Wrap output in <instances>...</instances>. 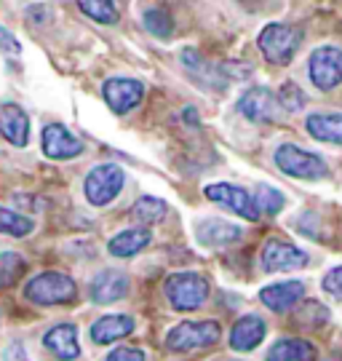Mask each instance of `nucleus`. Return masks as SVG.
<instances>
[{"label":"nucleus","mask_w":342,"mask_h":361,"mask_svg":"<svg viewBox=\"0 0 342 361\" xmlns=\"http://www.w3.org/2000/svg\"><path fill=\"white\" fill-rule=\"evenodd\" d=\"M25 297L35 305H67L78 297V286L67 273L46 271L27 284Z\"/></svg>","instance_id":"f257e3e1"},{"label":"nucleus","mask_w":342,"mask_h":361,"mask_svg":"<svg viewBox=\"0 0 342 361\" xmlns=\"http://www.w3.org/2000/svg\"><path fill=\"white\" fill-rule=\"evenodd\" d=\"M166 297L177 310H198L209 297V281L201 273H174L166 279Z\"/></svg>","instance_id":"f03ea898"},{"label":"nucleus","mask_w":342,"mask_h":361,"mask_svg":"<svg viewBox=\"0 0 342 361\" xmlns=\"http://www.w3.org/2000/svg\"><path fill=\"white\" fill-rule=\"evenodd\" d=\"M257 43H259V51L265 54L267 62L289 65L292 56L297 54V49H300V43H303V32L289 25H267L259 32Z\"/></svg>","instance_id":"7ed1b4c3"},{"label":"nucleus","mask_w":342,"mask_h":361,"mask_svg":"<svg viewBox=\"0 0 342 361\" xmlns=\"http://www.w3.org/2000/svg\"><path fill=\"white\" fill-rule=\"evenodd\" d=\"M276 166L294 180H324L329 174L324 158H318L316 153H307L297 145H281L276 150Z\"/></svg>","instance_id":"20e7f679"},{"label":"nucleus","mask_w":342,"mask_h":361,"mask_svg":"<svg viewBox=\"0 0 342 361\" xmlns=\"http://www.w3.org/2000/svg\"><path fill=\"white\" fill-rule=\"evenodd\" d=\"M123 182H126V174L118 164H99L94 166L86 174V182H83V190H86V198L94 207H107L115 195L123 190Z\"/></svg>","instance_id":"39448f33"},{"label":"nucleus","mask_w":342,"mask_h":361,"mask_svg":"<svg viewBox=\"0 0 342 361\" xmlns=\"http://www.w3.org/2000/svg\"><path fill=\"white\" fill-rule=\"evenodd\" d=\"M219 335L222 332L216 322H182L166 335V345L171 350L212 348L219 343Z\"/></svg>","instance_id":"423d86ee"},{"label":"nucleus","mask_w":342,"mask_h":361,"mask_svg":"<svg viewBox=\"0 0 342 361\" xmlns=\"http://www.w3.org/2000/svg\"><path fill=\"white\" fill-rule=\"evenodd\" d=\"M307 75L316 83V89L331 91L342 83V49L337 46H321L310 54Z\"/></svg>","instance_id":"0eeeda50"},{"label":"nucleus","mask_w":342,"mask_h":361,"mask_svg":"<svg viewBox=\"0 0 342 361\" xmlns=\"http://www.w3.org/2000/svg\"><path fill=\"white\" fill-rule=\"evenodd\" d=\"M203 195L214 204H222L225 209L236 212L238 217L249 219V222H257L259 219V209H257V201L254 195H249L243 188H236V185H228V182H216V185H209Z\"/></svg>","instance_id":"6e6552de"},{"label":"nucleus","mask_w":342,"mask_h":361,"mask_svg":"<svg viewBox=\"0 0 342 361\" xmlns=\"http://www.w3.org/2000/svg\"><path fill=\"white\" fill-rule=\"evenodd\" d=\"M305 265H307V255L294 244H289V241L270 238L262 246V271L265 273L297 271V268H305Z\"/></svg>","instance_id":"1a4fd4ad"},{"label":"nucleus","mask_w":342,"mask_h":361,"mask_svg":"<svg viewBox=\"0 0 342 361\" xmlns=\"http://www.w3.org/2000/svg\"><path fill=\"white\" fill-rule=\"evenodd\" d=\"M104 102L113 107L115 113H128V110H134L137 104L142 102V97H145V86H142L140 80H134V78H110L107 83H104Z\"/></svg>","instance_id":"9d476101"},{"label":"nucleus","mask_w":342,"mask_h":361,"mask_svg":"<svg viewBox=\"0 0 342 361\" xmlns=\"http://www.w3.org/2000/svg\"><path fill=\"white\" fill-rule=\"evenodd\" d=\"M238 113L254 123H270L279 116V97H273V91L262 86L249 89L238 99Z\"/></svg>","instance_id":"9b49d317"},{"label":"nucleus","mask_w":342,"mask_h":361,"mask_svg":"<svg viewBox=\"0 0 342 361\" xmlns=\"http://www.w3.org/2000/svg\"><path fill=\"white\" fill-rule=\"evenodd\" d=\"M43 153L54 161H70L83 153V142L78 140L70 129H64L62 123H49L43 129Z\"/></svg>","instance_id":"f8f14e48"},{"label":"nucleus","mask_w":342,"mask_h":361,"mask_svg":"<svg viewBox=\"0 0 342 361\" xmlns=\"http://www.w3.org/2000/svg\"><path fill=\"white\" fill-rule=\"evenodd\" d=\"M303 297H305L303 281H279V284H270L259 292L262 305L276 310V313H289Z\"/></svg>","instance_id":"ddd939ff"},{"label":"nucleus","mask_w":342,"mask_h":361,"mask_svg":"<svg viewBox=\"0 0 342 361\" xmlns=\"http://www.w3.org/2000/svg\"><path fill=\"white\" fill-rule=\"evenodd\" d=\"M43 345L62 361H73L80 353L78 345V326L75 324H56L43 335Z\"/></svg>","instance_id":"4468645a"},{"label":"nucleus","mask_w":342,"mask_h":361,"mask_svg":"<svg viewBox=\"0 0 342 361\" xmlns=\"http://www.w3.org/2000/svg\"><path fill=\"white\" fill-rule=\"evenodd\" d=\"M134 319L126 316V313H113V316H102L99 322H94L91 326V340L97 345H110V343H118L134 332Z\"/></svg>","instance_id":"2eb2a0df"},{"label":"nucleus","mask_w":342,"mask_h":361,"mask_svg":"<svg viewBox=\"0 0 342 361\" xmlns=\"http://www.w3.org/2000/svg\"><path fill=\"white\" fill-rule=\"evenodd\" d=\"M0 137L16 147H25L30 140V118L16 104H0Z\"/></svg>","instance_id":"dca6fc26"},{"label":"nucleus","mask_w":342,"mask_h":361,"mask_svg":"<svg viewBox=\"0 0 342 361\" xmlns=\"http://www.w3.org/2000/svg\"><path fill=\"white\" fill-rule=\"evenodd\" d=\"M126 292H128V276L121 271H102L91 281V300L97 305L115 302V300L126 297Z\"/></svg>","instance_id":"f3484780"},{"label":"nucleus","mask_w":342,"mask_h":361,"mask_svg":"<svg viewBox=\"0 0 342 361\" xmlns=\"http://www.w3.org/2000/svg\"><path fill=\"white\" fill-rule=\"evenodd\" d=\"M265 332L267 326L265 322L259 319V316H243L238 322L233 324V329H230V345L236 350H254L262 340H265Z\"/></svg>","instance_id":"a211bd4d"},{"label":"nucleus","mask_w":342,"mask_h":361,"mask_svg":"<svg viewBox=\"0 0 342 361\" xmlns=\"http://www.w3.org/2000/svg\"><path fill=\"white\" fill-rule=\"evenodd\" d=\"M195 231H198V241H201L203 246H230L243 235V231L238 225L225 222V219H219V217L203 219V222H198Z\"/></svg>","instance_id":"6ab92c4d"},{"label":"nucleus","mask_w":342,"mask_h":361,"mask_svg":"<svg viewBox=\"0 0 342 361\" xmlns=\"http://www.w3.org/2000/svg\"><path fill=\"white\" fill-rule=\"evenodd\" d=\"M150 238L152 235L147 228H128V231H121L118 235H113L107 249H110L113 257H134L142 249L150 246Z\"/></svg>","instance_id":"aec40b11"},{"label":"nucleus","mask_w":342,"mask_h":361,"mask_svg":"<svg viewBox=\"0 0 342 361\" xmlns=\"http://www.w3.org/2000/svg\"><path fill=\"white\" fill-rule=\"evenodd\" d=\"M265 361H316V348L300 337H283L270 345Z\"/></svg>","instance_id":"412c9836"},{"label":"nucleus","mask_w":342,"mask_h":361,"mask_svg":"<svg viewBox=\"0 0 342 361\" xmlns=\"http://www.w3.org/2000/svg\"><path fill=\"white\" fill-rule=\"evenodd\" d=\"M305 126L321 142L342 145V113H313Z\"/></svg>","instance_id":"4be33fe9"},{"label":"nucleus","mask_w":342,"mask_h":361,"mask_svg":"<svg viewBox=\"0 0 342 361\" xmlns=\"http://www.w3.org/2000/svg\"><path fill=\"white\" fill-rule=\"evenodd\" d=\"M131 214L137 222L142 225H152V222H161L166 214V204L161 198H155V195H142L140 201L131 207Z\"/></svg>","instance_id":"5701e85b"},{"label":"nucleus","mask_w":342,"mask_h":361,"mask_svg":"<svg viewBox=\"0 0 342 361\" xmlns=\"http://www.w3.org/2000/svg\"><path fill=\"white\" fill-rule=\"evenodd\" d=\"M27 262L19 252H0V289L16 284L25 273Z\"/></svg>","instance_id":"b1692460"},{"label":"nucleus","mask_w":342,"mask_h":361,"mask_svg":"<svg viewBox=\"0 0 342 361\" xmlns=\"http://www.w3.org/2000/svg\"><path fill=\"white\" fill-rule=\"evenodd\" d=\"M78 8L97 19L102 25H115L118 22V11H115L113 0H78Z\"/></svg>","instance_id":"393cba45"},{"label":"nucleus","mask_w":342,"mask_h":361,"mask_svg":"<svg viewBox=\"0 0 342 361\" xmlns=\"http://www.w3.org/2000/svg\"><path fill=\"white\" fill-rule=\"evenodd\" d=\"M0 233H8L13 238H22L27 233H32V219L25 214H16L11 209L0 207Z\"/></svg>","instance_id":"a878e982"},{"label":"nucleus","mask_w":342,"mask_h":361,"mask_svg":"<svg viewBox=\"0 0 342 361\" xmlns=\"http://www.w3.org/2000/svg\"><path fill=\"white\" fill-rule=\"evenodd\" d=\"M145 27H147V32L155 35V38H171V32H174L171 16L166 11H158V8L145 11Z\"/></svg>","instance_id":"bb28decb"},{"label":"nucleus","mask_w":342,"mask_h":361,"mask_svg":"<svg viewBox=\"0 0 342 361\" xmlns=\"http://www.w3.org/2000/svg\"><path fill=\"white\" fill-rule=\"evenodd\" d=\"M254 201H257V209H259V212H267V214H279L281 209H283V204H286L283 193L276 190V188H270V185H259Z\"/></svg>","instance_id":"cd10ccee"},{"label":"nucleus","mask_w":342,"mask_h":361,"mask_svg":"<svg viewBox=\"0 0 342 361\" xmlns=\"http://www.w3.org/2000/svg\"><path fill=\"white\" fill-rule=\"evenodd\" d=\"M279 104H281V107H286L289 113L303 110V107H305L303 89H300L297 83H283V86H281V91H279Z\"/></svg>","instance_id":"c85d7f7f"},{"label":"nucleus","mask_w":342,"mask_h":361,"mask_svg":"<svg viewBox=\"0 0 342 361\" xmlns=\"http://www.w3.org/2000/svg\"><path fill=\"white\" fill-rule=\"evenodd\" d=\"M321 286H324V292L331 295L334 300H342V268H334V271L326 273Z\"/></svg>","instance_id":"c756f323"},{"label":"nucleus","mask_w":342,"mask_h":361,"mask_svg":"<svg viewBox=\"0 0 342 361\" xmlns=\"http://www.w3.org/2000/svg\"><path fill=\"white\" fill-rule=\"evenodd\" d=\"M104 361H145V353L140 348H131V345H121V348H115Z\"/></svg>","instance_id":"7c9ffc66"},{"label":"nucleus","mask_w":342,"mask_h":361,"mask_svg":"<svg viewBox=\"0 0 342 361\" xmlns=\"http://www.w3.org/2000/svg\"><path fill=\"white\" fill-rule=\"evenodd\" d=\"M0 51H3V54H13V56H19V51H22L19 40L13 38L11 32L6 30V27H0Z\"/></svg>","instance_id":"2f4dec72"},{"label":"nucleus","mask_w":342,"mask_h":361,"mask_svg":"<svg viewBox=\"0 0 342 361\" xmlns=\"http://www.w3.org/2000/svg\"><path fill=\"white\" fill-rule=\"evenodd\" d=\"M3 361H30V359H27L25 345H19V343H13V345H8V348L3 350Z\"/></svg>","instance_id":"473e14b6"}]
</instances>
